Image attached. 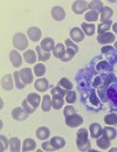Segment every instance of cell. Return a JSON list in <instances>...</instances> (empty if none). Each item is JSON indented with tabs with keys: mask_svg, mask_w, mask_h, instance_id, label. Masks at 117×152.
<instances>
[{
	"mask_svg": "<svg viewBox=\"0 0 117 152\" xmlns=\"http://www.w3.org/2000/svg\"><path fill=\"white\" fill-rule=\"evenodd\" d=\"M53 54H54L55 57H58V58L62 60V61H69V60H72L70 57L67 55V50H66V48H64V46L62 43H58L54 47Z\"/></svg>",
	"mask_w": 117,
	"mask_h": 152,
	"instance_id": "obj_3",
	"label": "cell"
},
{
	"mask_svg": "<svg viewBox=\"0 0 117 152\" xmlns=\"http://www.w3.org/2000/svg\"><path fill=\"white\" fill-rule=\"evenodd\" d=\"M110 152H117V148H113V149L110 150Z\"/></svg>",
	"mask_w": 117,
	"mask_h": 152,
	"instance_id": "obj_50",
	"label": "cell"
},
{
	"mask_svg": "<svg viewBox=\"0 0 117 152\" xmlns=\"http://www.w3.org/2000/svg\"><path fill=\"white\" fill-rule=\"evenodd\" d=\"M22 107H23V109H25L28 114H33L34 110H35V108H34L27 99H23V102H22Z\"/></svg>",
	"mask_w": 117,
	"mask_h": 152,
	"instance_id": "obj_40",
	"label": "cell"
},
{
	"mask_svg": "<svg viewBox=\"0 0 117 152\" xmlns=\"http://www.w3.org/2000/svg\"><path fill=\"white\" fill-rule=\"evenodd\" d=\"M102 133H103V129H102V126H101L98 123H93V124L90 125V134H91L93 138H98V137H101Z\"/></svg>",
	"mask_w": 117,
	"mask_h": 152,
	"instance_id": "obj_16",
	"label": "cell"
},
{
	"mask_svg": "<svg viewBox=\"0 0 117 152\" xmlns=\"http://www.w3.org/2000/svg\"><path fill=\"white\" fill-rule=\"evenodd\" d=\"M113 17V10L110 7H103L102 12H101V21L105 22Z\"/></svg>",
	"mask_w": 117,
	"mask_h": 152,
	"instance_id": "obj_26",
	"label": "cell"
},
{
	"mask_svg": "<svg viewBox=\"0 0 117 152\" xmlns=\"http://www.w3.org/2000/svg\"><path fill=\"white\" fill-rule=\"evenodd\" d=\"M50 143H52V145L54 146L55 150L62 149L64 146V144H66V142H64V139L62 137H53L52 140H50Z\"/></svg>",
	"mask_w": 117,
	"mask_h": 152,
	"instance_id": "obj_27",
	"label": "cell"
},
{
	"mask_svg": "<svg viewBox=\"0 0 117 152\" xmlns=\"http://www.w3.org/2000/svg\"><path fill=\"white\" fill-rule=\"evenodd\" d=\"M41 108H42L43 111H49V110H50V108H52V99H50V96L49 95L43 96Z\"/></svg>",
	"mask_w": 117,
	"mask_h": 152,
	"instance_id": "obj_28",
	"label": "cell"
},
{
	"mask_svg": "<svg viewBox=\"0 0 117 152\" xmlns=\"http://www.w3.org/2000/svg\"><path fill=\"white\" fill-rule=\"evenodd\" d=\"M0 140H1V145H0V151H5L6 149H7V145H8V142H7V139H6V137L5 136H0Z\"/></svg>",
	"mask_w": 117,
	"mask_h": 152,
	"instance_id": "obj_45",
	"label": "cell"
},
{
	"mask_svg": "<svg viewBox=\"0 0 117 152\" xmlns=\"http://www.w3.org/2000/svg\"><path fill=\"white\" fill-rule=\"evenodd\" d=\"M63 114H64V117H68V116H72V115L75 114V108L73 105H67L63 110Z\"/></svg>",
	"mask_w": 117,
	"mask_h": 152,
	"instance_id": "obj_43",
	"label": "cell"
},
{
	"mask_svg": "<svg viewBox=\"0 0 117 152\" xmlns=\"http://www.w3.org/2000/svg\"><path fill=\"white\" fill-rule=\"evenodd\" d=\"M83 39H84V33L78 27H74L70 31V40L73 42H81Z\"/></svg>",
	"mask_w": 117,
	"mask_h": 152,
	"instance_id": "obj_9",
	"label": "cell"
},
{
	"mask_svg": "<svg viewBox=\"0 0 117 152\" xmlns=\"http://www.w3.org/2000/svg\"><path fill=\"white\" fill-rule=\"evenodd\" d=\"M76 145L81 151H88L90 149V142L88 139L87 129H80L76 133Z\"/></svg>",
	"mask_w": 117,
	"mask_h": 152,
	"instance_id": "obj_1",
	"label": "cell"
},
{
	"mask_svg": "<svg viewBox=\"0 0 117 152\" xmlns=\"http://www.w3.org/2000/svg\"><path fill=\"white\" fill-rule=\"evenodd\" d=\"M42 149L45 151H55V149H54V146L52 145L50 142H43L42 143Z\"/></svg>",
	"mask_w": 117,
	"mask_h": 152,
	"instance_id": "obj_46",
	"label": "cell"
},
{
	"mask_svg": "<svg viewBox=\"0 0 117 152\" xmlns=\"http://www.w3.org/2000/svg\"><path fill=\"white\" fill-rule=\"evenodd\" d=\"M47 52H50L52 49H54V40L50 38H46L41 41V45H40Z\"/></svg>",
	"mask_w": 117,
	"mask_h": 152,
	"instance_id": "obj_23",
	"label": "cell"
},
{
	"mask_svg": "<svg viewBox=\"0 0 117 152\" xmlns=\"http://www.w3.org/2000/svg\"><path fill=\"white\" fill-rule=\"evenodd\" d=\"M10 60H11V63L14 67H20L21 63H22V57L17 50H12L10 53Z\"/></svg>",
	"mask_w": 117,
	"mask_h": 152,
	"instance_id": "obj_13",
	"label": "cell"
},
{
	"mask_svg": "<svg viewBox=\"0 0 117 152\" xmlns=\"http://www.w3.org/2000/svg\"><path fill=\"white\" fill-rule=\"evenodd\" d=\"M20 78L25 84H31L33 82V73L29 68H22L19 70Z\"/></svg>",
	"mask_w": 117,
	"mask_h": 152,
	"instance_id": "obj_5",
	"label": "cell"
},
{
	"mask_svg": "<svg viewBox=\"0 0 117 152\" xmlns=\"http://www.w3.org/2000/svg\"><path fill=\"white\" fill-rule=\"evenodd\" d=\"M97 84H99V77H97V78L95 80V82H94V86H95V87H97Z\"/></svg>",
	"mask_w": 117,
	"mask_h": 152,
	"instance_id": "obj_48",
	"label": "cell"
},
{
	"mask_svg": "<svg viewBox=\"0 0 117 152\" xmlns=\"http://www.w3.org/2000/svg\"><path fill=\"white\" fill-rule=\"evenodd\" d=\"M45 73H46V67L42 63L35 64V67H34V74H35V76L41 77V76L45 75Z\"/></svg>",
	"mask_w": 117,
	"mask_h": 152,
	"instance_id": "obj_36",
	"label": "cell"
},
{
	"mask_svg": "<svg viewBox=\"0 0 117 152\" xmlns=\"http://www.w3.org/2000/svg\"><path fill=\"white\" fill-rule=\"evenodd\" d=\"M34 87L37 90L39 91H46L48 89V81L46 78H38L35 82H34Z\"/></svg>",
	"mask_w": 117,
	"mask_h": 152,
	"instance_id": "obj_18",
	"label": "cell"
},
{
	"mask_svg": "<svg viewBox=\"0 0 117 152\" xmlns=\"http://www.w3.org/2000/svg\"><path fill=\"white\" fill-rule=\"evenodd\" d=\"M83 123V118L78 115L74 114L72 116H68L66 117V124L70 128H76V126H80L81 124Z\"/></svg>",
	"mask_w": 117,
	"mask_h": 152,
	"instance_id": "obj_4",
	"label": "cell"
},
{
	"mask_svg": "<svg viewBox=\"0 0 117 152\" xmlns=\"http://www.w3.org/2000/svg\"><path fill=\"white\" fill-rule=\"evenodd\" d=\"M27 34H28V38L31 39L32 41H39L40 39H41V31H40L38 27H31V28H28Z\"/></svg>",
	"mask_w": 117,
	"mask_h": 152,
	"instance_id": "obj_14",
	"label": "cell"
},
{
	"mask_svg": "<svg viewBox=\"0 0 117 152\" xmlns=\"http://www.w3.org/2000/svg\"><path fill=\"white\" fill-rule=\"evenodd\" d=\"M58 86L66 90H72V88H73V83L67 78H61L58 81Z\"/></svg>",
	"mask_w": 117,
	"mask_h": 152,
	"instance_id": "obj_34",
	"label": "cell"
},
{
	"mask_svg": "<svg viewBox=\"0 0 117 152\" xmlns=\"http://www.w3.org/2000/svg\"><path fill=\"white\" fill-rule=\"evenodd\" d=\"M49 134H50V131L46 126H41L37 130V137L39 138L40 140H46L49 137Z\"/></svg>",
	"mask_w": 117,
	"mask_h": 152,
	"instance_id": "obj_20",
	"label": "cell"
},
{
	"mask_svg": "<svg viewBox=\"0 0 117 152\" xmlns=\"http://www.w3.org/2000/svg\"><path fill=\"white\" fill-rule=\"evenodd\" d=\"M84 19L87 20L88 22H89V21H90V22L96 21V20L98 19V14L97 13H95V12H93V11H89V12H87V13H86Z\"/></svg>",
	"mask_w": 117,
	"mask_h": 152,
	"instance_id": "obj_39",
	"label": "cell"
},
{
	"mask_svg": "<svg viewBox=\"0 0 117 152\" xmlns=\"http://www.w3.org/2000/svg\"><path fill=\"white\" fill-rule=\"evenodd\" d=\"M96 69H97L98 72H107L109 69V63L107 61H101V62L97 63Z\"/></svg>",
	"mask_w": 117,
	"mask_h": 152,
	"instance_id": "obj_42",
	"label": "cell"
},
{
	"mask_svg": "<svg viewBox=\"0 0 117 152\" xmlns=\"http://www.w3.org/2000/svg\"><path fill=\"white\" fill-rule=\"evenodd\" d=\"M66 46H67V55L70 58H73V56L78 53V47L75 45V42H73L69 39L66 40Z\"/></svg>",
	"mask_w": 117,
	"mask_h": 152,
	"instance_id": "obj_11",
	"label": "cell"
},
{
	"mask_svg": "<svg viewBox=\"0 0 117 152\" xmlns=\"http://www.w3.org/2000/svg\"><path fill=\"white\" fill-rule=\"evenodd\" d=\"M88 6H89V4H88L87 1L80 0V1H75V2L73 4L72 8H73V11H74L75 14H82L84 11H87Z\"/></svg>",
	"mask_w": 117,
	"mask_h": 152,
	"instance_id": "obj_6",
	"label": "cell"
},
{
	"mask_svg": "<svg viewBox=\"0 0 117 152\" xmlns=\"http://www.w3.org/2000/svg\"><path fill=\"white\" fill-rule=\"evenodd\" d=\"M89 101H90V103H91L93 105H96V107H97L98 104H99V103H98L97 95H96V91H95V90L91 91V95L89 97Z\"/></svg>",
	"mask_w": 117,
	"mask_h": 152,
	"instance_id": "obj_44",
	"label": "cell"
},
{
	"mask_svg": "<svg viewBox=\"0 0 117 152\" xmlns=\"http://www.w3.org/2000/svg\"><path fill=\"white\" fill-rule=\"evenodd\" d=\"M113 29H114V32H115V33H117V23H115V25L113 26Z\"/></svg>",
	"mask_w": 117,
	"mask_h": 152,
	"instance_id": "obj_49",
	"label": "cell"
},
{
	"mask_svg": "<svg viewBox=\"0 0 117 152\" xmlns=\"http://www.w3.org/2000/svg\"><path fill=\"white\" fill-rule=\"evenodd\" d=\"M1 87L5 90H12L13 89V76L11 74H6L1 78Z\"/></svg>",
	"mask_w": 117,
	"mask_h": 152,
	"instance_id": "obj_8",
	"label": "cell"
},
{
	"mask_svg": "<svg viewBox=\"0 0 117 152\" xmlns=\"http://www.w3.org/2000/svg\"><path fill=\"white\" fill-rule=\"evenodd\" d=\"M111 20H108V21H105V22H102L99 26H98V34L99 35H102V34H104V33H107L108 32V29H110V27H111Z\"/></svg>",
	"mask_w": 117,
	"mask_h": 152,
	"instance_id": "obj_29",
	"label": "cell"
},
{
	"mask_svg": "<svg viewBox=\"0 0 117 152\" xmlns=\"http://www.w3.org/2000/svg\"><path fill=\"white\" fill-rule=\"evenodd\" d=\"M108 97L110 98V101L114 103V104H117V90L115 88H109L108 90Z\"/></svg>",
	"mask_w": 117,
	"mask_h": 152,
	"instance_id": "obj_37",
	"label": "cell"
},
{
	"mask_svg": "<svg viewBox=\"0 0 117 152\" xmlns=\"http://www.w3.org/2000/svg\"><path fill=\"white\" fill-rule=\"evenodd\" d=\"M67 90L66 89H63V88H61L60 86L58 87H55V88H53L52 89V93H50V95L53 96V97H55V96H58V97H63V96L67 95Z\"/></svg>",
	"mask_w": 117,
	"mask_h": 152,
	"instance_id": "obj_30",
	"label": "cell"
},
{
	"mask_svg": "<svg viewBox=\"0 0 117 152\" xmlns=\"http://www.w3.org/2000/svg\"><path fill=\"white\" fill-rule=\"evenodd\" d=\"M66 101H67V103H74L75 101H76V94H75V91H73V90H69L68 93H67V95H66Z\"/></svg>",
	"mask_w": 117,
	"mask_h": 152,
	"instance_id": "obj_41",
	"label": "cell"
},
{
	"mask_svg": "<svg viewBox=\"0 0 117 152\" xmlns=\"http://www.w3.org/2000/svg\"><path fill=\"white\" fill-rule=\"evenodd\" d=\"M115 47H116V48H117V41H116V42H115Z\"/></svg>",
	"mask_w": 117,
	"mask_h": 152,
	"instance_id": "obj_51",
	"label": "cell"
},
{
	"mask_svg": "<svg viewBox=\"0 0 117 152\" xmlns=\"http://www.w3.org/2000/svg\"><path fill=\"white\" fill-rule=\"evenodd\" d=\"M103 133L111 140V139H115L117 136V131L114 129V128H110V126H107L103 129Z\"/></svg>",
	"mask_w": 117,
	"mask_h": 152,
	"instance_id": "obj_32",
	"label": "cell"
},
{
	"mask_svg": "<svg viewBox=\"0 0 117 152\" xmlns=\"http://www.w3.org/2000/svg\"><path fill=\"white\" fill-rule=\"evenodd\" d=\"M113 49V47L111 46H104L103 48H102V52L103 53H105V52H109V50H111Z\"/></svg>",
	"mask_w": 117,
	"mask_h": 152,
	"instance_id": "obj_47",
	"label": "cell"
},
{
	"mask_svg": "<svg viewBox=\"0 0 117 152\" xmlns=\"http://www.w3.org/2000/svg\"><path fill=\"white\" fill-rule=\"evenodd\" d=\"M14 82H15V87L18 88V89H23L25 88V83L21 81V78H20V74L19 72H15L14 73Z\"/></svg>",
	"mask_w": 117,
	"mask_h": 152,
	"instance_id": "obj_38",
	"label": "cell"
},
{
	"mask_svg": "<svg viewBox=\"0 0 117 152\" xmlns=\"http://www.w3.org/2000/svg\"><path fill=\"white\" fill-rule=\"evenodd\" d=\"M81 28L83 29V33H86L87 35L91 37L95 33V25L94 23H88V22H83Z\"/></svg>",
	"mask_w": 117,
	"mask_h": 152,
	"instance_id": "obj_24",
	"label": "cell"
},
{
	"mask_svg": "<svg viewBox=\"0 0 117 152\" xmlns=\"http://www.w3.org/2000/svg\"><path fill=\"white\" fill-rule=\"evenodd\" d=\"M96 144H97V146L99 148V149L107 150V149L110 146V139H109V138H108V137H107L104 133H102V136L97 138Z\"/></svg>",
	"mask_w": 117,
	"mask_h": 152,
	"instance_id": "obj_15",
	"label": "cell"
},
{
	"mask_svg": "<svg viewBox=\"0 0 117 152\" xmlns=\"http://www.w3.org/2000/svg\"><path fill=\"white\" fill-rule=\"evenodd\" d=\"M104 122L108 125H115L117 124V115L116 114H109L104 117Z\"/></svg>",
	"mask_w": 117,
	"mask_h": 152,
	"instance_id": "obj_35",
	"label": "cell"
},
{
	"mask_svg": "<svg viewBox=\"0 0 117 152\" xmlns=\"http://www.w3.org/2000/svg\"><path fill=\"white\" fill-rule=\"evenodd\" d=\"M10 145H11V151L18 152L20 150V140H19V138L13 137V138L10 140Z\"/></svg>",
	"mask_w": 117,
	"mask_h": 152,
	"instance_id": "obj_33",
	"label": "cell"
},
{
	"mask_svg": "<svg viewBox=\"0 0 117 152\" xmlns=\"http://www.w3.org/2000/svg\"><path fill=\"white\" fill-rule=\"evenodd\" d=\"M52 18L56 21H62L66 17V12L61 6H54L52 8Z\"/></svg>",
	"mask_w": 117,
	"mask_h": 152,
	"instance_id": "obj_7",
	"label": "cell"
},
{
	"mask_svg": "<svg viewBox=\"0 0 117 152\" xmlns=\"http://www.w3.org/2000/svg\"><path fill=\"white\" fill-rule=\"evenodd\" d=\"M37 48V54H38V58H39L41 62H43V61H47L49 57H50V53L49 52H47V50H45L41 46H38V47H35Z\"/></svg>",
	"mask_w": 117,
	"mask_h": 152,
	"instance_id": "obj_19",
	"label": "cell"
},
{
	"mask_svg": "<svg viewBox=\"0 0 117 152\" xmlns=\"http://www.w3.org/2000/svg\"><path fill=\"white\" fill-rule=\"evenodd\" d=\"M37 54H35V52L33 50V49H28V50H26L25 53H23V60L27 62V63H35L37 62Z\"/></svg>",
	"mask_w": 117,
	"mask_h": 152,
	"instance_id": "obj_17",
	"label": "cell"
},
{
	"mask_svg": "<svg viewBox=\"0 0 117 152\" xmlns=\"http://www.w3.org/2000/svg\"><path fill=\"white\" fill-rule=\"evenodd\" d=\"M97 41H98V43H102V45L111 43V42H115V35H114V33L107 32V33L99 35L97 38Z\"/></svg>",
	"mask_w": 117,
	"mask_h": 152,
	"instance_id": "obj_12",
	"label": "cell"
},
{
	"mask_svg": "<svg viewBox=\"0 0 117 152\" xmlns=\"http://www.w3.org/2000/svg\"><path fill=\"white\" fill-rule=\"evenodd\" d=\"M89 8H90V11H93V12H95V13H99V12H102V10H103V4H102V1H98V0H94V1H91V2H89V6H88Z\"/></svg>",
	"mask_w": 117,
	"mask_h": 152,
	"instance_id": "obj_25",
	"label": "cell"
},
{
	"mask_svg": "<svg viewBox=\"0 0 117 152\" xmlns=\"http://www.w3.org/2000/svg\"><path fill=\"white\" fill-rule=\"evenodd\" d=\"M34 108H38L40 105V102H41V97L40 95L38 94H35V93H32V94H29V95L27 96V98H26Z\"/></svg>",
	"mask_w": 117,
	"mask_h": 152,
	"instance_id": "obj_21",
	"label": "cell"
},
{
	"mask_svg": "<svg viewBox=\"0 0 117 152\" xmlns=\"http://www.w3.org/2000/svg\"><path fill=\"white\" fill-rule=\"evenodd\" d=\"M35 148H37V143L33 139L27 138L23 140V145H22L23 151H33V150H35Z\"/></svg>",
	"mask_w": 117,
	"mask_h": 152,
	"instance_id": "obj_22",
	"label": "cell"
},
{
	"mask_svg": "<svg viewBox=\"0 0 117 152\" xmlns=\"http://www.w3.org/2000/svg\"><path fill=\"white\" fill-rule=\"evenodd\" d=\"M28 113L22 108H15L12 110V117L17 121H25L28 117Z\"/></svg>",
	"mask_w": 117,
	"mask_h": 152,
	"instance_id": "obj_10",
	"label": "cell"
},
{
	"mask_svg": "<svg viewBox=\"0 0 117 152\" xmlns=\"http://www.w3.org/2000/svg\"><path fill=\"white\" fill-rule=\"evenodd\" d=\"M63 104H64V101H63V97H58V96H55V97H53V101H52V107L54 108V109H61L62 107H63Z\"/></svg>",
	"mask_w": 117,
	"mask_h": 152,
	"instance_id": "obj_31",
	"label": "cell"
},
{
	"mask_svg": "<svg viewBox=\"0 0 117 152\" xmlns=\"http://www.w3.org/2000/svg\"><path fill=\"white\" fill-rule=\"evenodd\" d=\"M13 46L19 49V50H25L28 46V40L23 33H17L13 37Z\"/></svg>",
	"mask_w": 117,
	"mask_h": 152,
	"instance_id": "obj_2",
	"label": "cell"
}]
</instances>
